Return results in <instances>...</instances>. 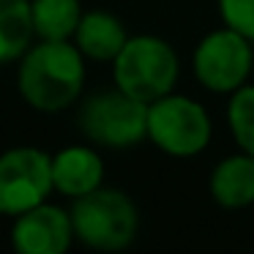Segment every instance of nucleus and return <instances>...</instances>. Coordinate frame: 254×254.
I'll return each mask as SVG.
<instances>
[{
	"mask_svg": "<svg viewBox=\"0 0 254 254\" xmlns=\"http://www.w3.org/2000/svg\"><path fill=\"white\" fill-rule=\"evenodd\" d=\"M213 123L199 101L167 93L148 104V139L172 159H191L210 145Z\"/></svg>",
	"mask_w": 254,
	"mask_h": 254,
	"instance_id": "nucleus-5",
	"label": "nucleus"
},
{
	"mask_svg": "<svg viewBox=\"0 0 254 254\" xmlns=\"http://www.w3.org/2000/svg\"><path fill=\"white\" fill-rule=\"evenodd\" d=\"M71 41L79 47L85 61L112 63L118 58V52L123 50V44L128 41V33H126V25L112 11L93 8V11L82 14L79 28H77Z\"/></svg>",
	"mask_w": 254,
	"mask_h": 254,
	"instance_id": "nucleus-10",
	"label": "nucleus"
},
{
	"mask_svg": "<svg viewBox=\"0 0 254 254\" xmlns=\"http://www.w3.org/2000/svg\"><path fill=\"white\" fill-rule=\"evenodd\" d=\"M221 25L254 41V0H219Z\"/></svg>",
	"mask_w": 254,
	"mask_h": 254,
	"instance_id": "nucleus-15",
	"label": "nucleus"
},
{
	"mask_svg": "<svg viewBox=\"0 0 254 254\" xmlns=\"http://www.w3.org/2000/svg\"><path fill=\"white\" fill-rule=\"evenodd\" d=\"M210 197L224 210H243L254 205V156L235 153L221 159L210 172Z\"/></svg>",
	"mask_w": 254,
	"mask_h": 254,
	"instance_id": "nucleus-11",
	"label": "nucleus"
},
{
	"mask_svg": "<svg viewBox=\"0 0 254 254\" xmlns=\"http://www.w3.org/2000/svg\"><path fill=\"white\" fill-rule=\"evenodd\" d=\"M52 191V156L47 150L19 145L0 153V216L14 219L47 202Z\"/></svg>",
	"mask_w": 254,
	"mask_h": 254,
	"instance_id": "nucleus-7",
	"label": "nucleus"
},
{
	"mask_svg": "<svg viewBox=\"0 0 254 254\" xmlns=\"http://www.w3.org/2000/svg\"><path fill=\"white\" fill-rule=\"evenodd\" d=\"M82 14L79 0H30L36 39L44 41H71Z\"/></svg>",
	"mask_w": 254,
	"mask_h": 254,
	"instance_id": "nucleus-13",
	"label": "nucleus"
},
{
	"mask_svg": "<svg viewBox=\"0 0 254 254\" xmlns=\"http://www.w3.org/2000/svg\"><path fill=\"white\" fill-rule=\"evenodd\" d=\"M77 126L96 148L128 150L148 139V104L121 88L93 93L79 107Z\"/></svg>",
	"mask_w": 254,
	"mask_h": 254,
	"instance_id": "nucleus-4",
	"label": "nucleus"
},
{
	"mask_svg": "<svg viewBox=\"0 0 254 254\" xmlns=\"http://www.w3.org/2000/svg\"><path fill=\"white\" fill-rule=\"evenodd\" d=\"M181 77V61L175 50L159 36H128L123 50L112 61V79L115 88L134 99L150 101L172 93Z\"/></svg>",
	"mask_w": 254,
	"mask_h": 254,
	"instance_id": "nucleus-3",
	"label": "nucleus"
},
{
	"mask_svg": "<svg viewBox=\"0 0 254 254\" xmlns=\"http://www.w3.org/2000/svg\"><path fill=\"white\" fill-rule=\"evenodd\" d=\"M33 39L30 0H0V66L17 63Z\"/></svg>",
	"mask_w": 254,
	"mask_h": 254,
	"instance_id": "nucleus-12",
	"label": "nucleus"
},
{
	"mask_svg": "<svg viewBox=\"0 0 254 254\" xmlns=\"http://www.w3.org/2000/svg\"><path fill=\"white\" fill-rule=\"evenodd\" d=\"M74 235L96 252H123L139 232V210L126 191L99 186L77 197L71 208Z\"/></svg>",
	"mask_w": 254,
	"mask_h": 254,
	"instance_id": "nucleus-2",
	"label": "nucleus"
},
{
	"mask_svg": "<svg viewBox=\"0 0 254 254\" xmlns=\"http://www.w3.org/2000/svg\"><path fill=\"white\" fill-rule=\"evenodd\" d=\"M52 181L55 191L71 199L85 197L104 183V159L96 145H68L52 153Z\"/></svg>",
	"mask_w": 254,
	"mask_h": 254,
	"instance_id": "nucleus-9",
	"label": "nucleus"
},
{
	"mask_svg": "<svg viewBox=\"0 0 254 254\" xmlns=\"http://www.w3.org/2000/svg\"><path fill=\"white\" fill-rule=\"evenodd\" d=\"M17 88L25 104L39 112L68 110L85 88V55L74 41L39 39L17 61Z\"/></svg>",
	"mask_w": 254,
	"mask_h": 254,
	"instance_id": "nucleus-1",
	"label": "nucleus"
},
{
	"mask_svg": "<svg viewBox=\"0 0 254 254\" xmlns=\"http://www.w3.org/2000/svg\"><path fill=\"white\" fill-rule=\"evenodd\" d=\"M77 241L71 210L52 202H41L14 216L11 246L19 254H66Z\"/></svg>",
	"mask_w": 254,
	"mask_h": 254,
	"instance_id": "nucleus-8",
	"label": "nucleus"
},
{
	"mask_svg": "<svg viewBox=\"0 0 254 254\" xmlns=\"http://www.w3.org/2000/svg\"><path fill=\"white\" fill-rule=\"evenodd\" d=\"M227 126L238 148L254 156V85H243L241 90L230 93Z\"/></svg>",
	"mask_w": 254,
	"mask_h": 254,
	"instance_id": "nucleus-14",
	"label": "nucleus"
},
{
	"mask_svg": "<svg viewBox=\"0 0 254 254\" xmlns=\"http://www.w3.org/2000/svg\"><path fill=\"white\" fill-rule=\"evenodd\" d=\"M191 68L205 90L230 96L249 85L254 68V41L221 25L199 39L191 58Z\"/></svg>",
	"mask_w": 254,
	"mask_h": 254,
	"instance_id": "nucleus-6",
	"label": "nucleus"
}]
</instances>
